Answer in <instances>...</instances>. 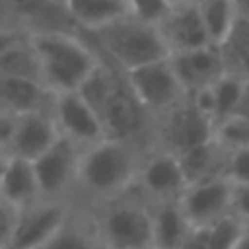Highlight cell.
Returning a JSON list of instances; mask_svg holds the SVG:
<instances>
[{
	"mask_svg": "<svg viewBox=\"0 0 249 249\" xmlns=\"http://www.w3.org/2000/svg\"><path fill=\"white\" fill-rule=\"evenodd\" d=\"M151 146L153 144L105 138L99 144L83 149L77 201L96 206L136 188L142 160Z\"/></svg>",
	"mask_w": 249,
	"mask_h": 249,
	"instance_id": "1",
	"label": "cell"
},
{
	"mask_svg": "<svg viewBox=\"0 0 249 249\" xmlns=\"http://www.w3.org/2000/svg\"><path fill=\"white\" fill-rule=\"evenodd\" d=\"M42 83L53 94L79 92L103 57L81 31H31Z\"/></svg>",
	"mask_w": 249,
	"mask_h": 249,
	"instance_id": "2",
	"label": "cell"
},
{
	"mask_svg": "<svg viewBox=\"0 0 249 249\" xmlns=\"http://www.w3.org/2000/svg\"><path fill=\"white\" fill-rule=\"evenodd\" d=\"M83 35L90 39L103 59H107L123 72L171 57L158 26L133 16L121 18L101 31Z\"/></svg>",
	"mask_w": 249,
	"mask_h": 249,
	"instance_id": "3",
	"label": "cell"
},
{
	"mask_svg": "<svg viewBox=\"0 0 249 249\" xmlns=\"http://www.w3.org/2000/svg\"><path fill=\"white\" fill-rule=\"evenodd\" d=\"M107 249H153L151 201L138 188L90 206Z\"/></svg>",
	"mask_w": 249,
	"mask_h": 249,
	"instance_id": "4",
	"label": "cell"
},
{
	"mask_svg": "<svg viewBox=\"0 0 249 249\" xmlns=\"http://www.w3.org/2000/svg\"><path fill=\"white\" fill-rule=\"evenodd\" d=\"M124 79H127L138 103L144 107V112L153 121L166 116L171 109H175L177 105L188 99L171 64V57L129 70V72H124Z\"/></svg>",
	"mask_w": 249,
	"mask_h": 249,
	"instance_id": "5",
	"label": "cell"
},
{
	"mask_svg": "<svg viewBox=\"0 0 249 249\" xmlns=\"http://www.w3.org/2000/svg\"><path fill=\"white\" fill-rule=\"evenodd\" d=\"M216 124L193 103V99H186L166 116L158 118L153 127V144L179 155L199 144L214 140Z\"/></svg>",
	"mask_w": 249,
	"mask_h": 249,
	"instance_id": "6",
	"label": "cell"
},
{
	"mask_svg": "<svg viewBox=\"0 0 249 249\" xmlns=\"http://www.w3.org/2000/svg\"><path fill=\"white\" fill-rule=\"evenodd\" d=\"M83 149L61 136L35 160V173L44 199H77Z\"/></svg>",
	"mask_w": 249,
	"mask_h": 249,
	"instance_id": "7",
	"label": "cell"
},
{
	"mask_svg": "<svg viewBox=\"0 0 249 249\" xmlns=\"http://www.w3.org/2000/svg\"><path fill=\"white\" fill-rule=\"evenodd\" d=\"M74 199H39L37 203L20 212V221L11 241L0 247L42 249L53 241L57 232L70 219Z\"/></svg>",
	"mask_w": 249,
	"mask_h": 249,
	"instance_id": "8",
	"label": "cell"
},
{
	"mask_svg": "<svg viewBox=\"0 0 249 249\" xmlns=\"http://www.w3.org/2000/svg\"><path fill=\"white\" fill-rule=\"evenodd\" d=\"M188 186L190 184L184 173V166L179 162V155L155 144L146 151L136 188L151 203L179 201Z\"/></svg>",
	"mask_w": 249,
	"mask_h": 249,
	"instance_id": "9",
	"label": "cell"
},
{
	"mask_svg": "<svg viewBox=\"0 0 249 249\" xmlns=\"http://www.w3.org/2000/svg\"><path fill=\"white\" fill-rule=\"evenodd\" d=\"M51 112L61 136L68 138L70 142H74L81 149L99 144L101 140L107 138L101 114L79 92L55 94Z\"/></svg>",
	"mask_w": 249,
	"mask_h": 249,
	"instance_id": "10",
	"label": "cell"
},
{
	"mask_svg": "<svg viewBox=\"0 0 249 249\" xmlns=\"http://www.w3.org/2000/svg\"><path fill=\"white\" fill-rule=\"evenodd\" d=\"M195 232L234 214V184L228 177L197 181L186 188L179 199Z\"/></svg>",
	"mask_w": 249,
	"mask_h": 249,
	"instance_id": "11",
	"label": "cell"
},
{
	"mask_svg": "<svg viewBox=\"0 0 249 249\" xmlns=\"http://www.w3.org/2000/svg\"><path fill=\"white\" fill-rule=\"evenodd\" d=\"M158 31L171 57L212 46L197 4H175L158 24Z\"/></svg>",
	"mask_w": 249,
	"mask_h": 249,
	"instance_id": "12",
	"label": "cell"
},
{
	"mask_svg": "<svg viewBox=\"0 0 249 249\" xmlns=\"http://www.w3.org/2000/svg\"><path fill=\"white\" fill-rule=\"evenodd\" d=\"M61 138L57 123L53 118V112H35V114H24L18 116L16 131L7 146L2 149V158H24V160H35L44 155L57 140Z\"/></svg>",
	"mask_w": 249,
	"mask_h": 249,
	"instance_id": "13",
	"label": "cell"
},
{
	"mask_svg": "<svg viewBox=\"0 0 249 249\" xmlns=\"http://www.w3.org/2000/svg\"><path fill=\"white\" fill-rule=\"evenodd\" d=\"M247 79H249L247 74L228 70V72L216 83H212L210 88L190 94L193 103L216 124V131H219V127H223L225 123H230L232 118L238 116L243 96H245Z\"/></svg>",
	"mask_w": 249,
	"mask_h": 249,
	"instance_id": "14",
	"label": "cell"
},
{
	"mask_svg": "<svg viewBox=\"0 0 249 249\" xmlns=\"http://www.w3.org/2000/svg\"><path fill=\"white\" fill-rule=\"evenodd\" d=\"M171 64L188 96L210 88L212 83H216L230 70L228 55L219 46H206L193 53L173 55Z\"/></svg>",
	"mask_w": 249,
	"mask_h": 249,
	"instance_id": "15",
	"label": "cell"
},
{
	"mask_svg": "<svg viewBox=\"0 0 249 249\" xmlns=\"http://www.w3.org/2000/svg\"><path fill=\"white\" fill-rule=\"evenodd\" d=\"M42 197V188L37 181L35 164L24 158H2L0 173V201L16 206L20 210L37 203Z\"/></svg>",
	"mask_w": 249,
	"mask_h": 249,
	"instance_id": "16",
	"label": "cell"
},
{
	"mask_svg": "<svg viewBox=\"0 0 249 249\" xmlns=\"http://www.w3.org/2000/svg\"><path fill=\"white\" fill-rule=\"evenodd\" d=\"M53 94L42 81L22 77H0V112L24 116L53 107Z\"/></svg>",
	"mask_w": 249,
	"mask_h": 249,
	"instance_id": "17",
	"label": "cell"
},
{
	"mask_svg": "<svg viewBox=\"0 0 249 249\" xmlns=\"http://www.w3.org/2000/svg\"><path fill=\"white\" fill-rule=\"evenodd\" d=\"M153 212V249H186L195 230L179 201L151 203Z\"/></svg>",
	"mask_w": 249,
	"mask_h": 249,
	"instance_id": "18",
	"label": "cell"
},
{
	"mask_svg": "<svg viewBox=\"0 0 249 249\" xmlns=\"http://www.w3.org/2000/svg\"><path fill=\"white\" fill-rule=\"evenodd\" d=\"M42 249H107L90 206L74 199V208L64 228L53 236V241Z\"/></svg>",
	"mask_w": 249,
	"mask_h": 249,
	"instance_id": "19",
	"label": "cell"
},
{
	"mask_svg": "<svg viewBox=\"0 0 249 249\" xmlns=\"http://www.w3.org/2000/svg\"><path fill=\"white\" fill-rule=\"evenodd\" d=\"M72 26L81 33H94L129 16L124 0H64Z\"/></svg>",
	"mask_w": 249,
	"mask_h": 249,
	"instance_id": "20",
	"label": "cell"
},
{
	"mask_svg": "<svg viewBox=\"0 0 249 249\" xmlns=\"http://www.w3.org/2000/svg\"><path fill=\"white\" fill-rule=\"evenodd\" d=\"M179 162H181V166H184L186 177H188V184L225 177L228 146H223L214 138V140L206 142V144H199V146H195V149L179 153Z\"/></svg>",
	"mask_w": 249,
	"mask_h": 249,
	"instance_id": "21",
	"label": "cell"
},
{
	"mask_svg": "<svg viewBox=\"0 0 249 249\" xmlns=\"http://www.w3.org/2000/svg\"><path fill=\"white\" fill-rule=\"evenodd\" d=\"M197 7L208 35H210L212 46L225 48L241 26V13H238L236 0H199Z\"/></svg>",
	"mask_w": 249,
	"mask_h": 249,
	"instance_id": "22",
	"label": "cell"
},
{
	"mask_svg": "<svg viewBox=\"0 0 249 249\" xmlns=\"http://www.w3.org/2000/svg\"><path fill=\"white\" fill-rule=\"evenodd\" d=\"M245 225V221H241L236 214H230L212 223L210 228L199 230V232H195L199 249H234Z\"/></svg>",
	"mask_w": 249,
	"mask_h": 249,
	"instance_id": "23",
	"label": "cell"
},
{
	"mask_svg": "<svg viewBox=\"0 0 249 249\" xmlns=\"http://www.w3.org/2000/svg\"><path fill=\"white\" fill-rule=\"evenodd\" d=\"M124 2H127L129 16L138 18L142 22H149V24H155V26L173 9V4L168 0H124Z\"/></svg>",
	"mask_w": 249,
	"mask_h": 249,
	"instance_id": "24",
	"label": "cell"
},
{
	"mask_svg": "<svg viewBox=\"0 0 249 249\" xmlns=\"http://www.w3.org/2000/svg\"><path fill=\"white\" fill-rule=\"evenodd\" d=\"M216 140L228 149H238V146H249V121L247 118H232L219 127Z\"/></svg>",
	"mask_w": 249,
	"mask_h": 249,
	"instance_id": "25",
	"label": "cell"
},
{
	"mask_svg": "<svg viewBox=\"0 0 249 249\" xmlns=\"http://www.w3.org/2000/svg\"><path fill=\"white\" fill-rule=\"evenodd\" d=\"M225 177L232 184H249V146L228 149Z\"/></svg>",
	"mask_w": 249,
	"mask_h": 249,
	"instance_id": "26",
	"label": "cell"
},
{
	"mask_svg": "<svg viewBox=\"0 0 249 249\" xmlns=\"http://www.w3.org/2000/svg\"><path fill=\"white\" fill-rule=\"evenodd\" d=\"M234 214L249 225V184H234Z\"/></svg>",
	"mask_w": 249,
	"mask_h": 249,
	"instance_id": "27",
	"label": "cell"
},
{
	"mask_svg": "<svg viewBox=\"0 0 249 249\" xmlns=\"http://www.w3.org/2000/svg\"><path fill=\"white\" fill-rule=\"evenodd\" d=\"M236 118H247V121H249V79H247L245 96H243V103H241V109H238V116Z\"/></svg>",
	"mask_w": 249,
	"mask_h": 249,
	"instance_id": "28",
	"label": "cell"
},
{
	"mask_svg": "<svg viewBox=\"0 0 249 249\" xmlns=\"http://www.w3.org/2000/svg\"><path fill=\"white\" fill-rule=\"evenodd\" d=\"M238 13H241V22L249 26V0H236Z\"/></svg>",
	"mask_w": 249,
	"mask_h": 249,
	"instance_id": "29",
	"label": "cell"
},
{
	"mask_svg": "<svg viewBox=\"0 0 249 249\" xmlns=\"http://www.w3.org/2000/svg\"><path fill=\"white\" fill-rule=\"evenodd\" d=\"M234 249H249V225H245V230H243L241 238H238V243L234 245Z\"/></svg>",
	"mask_w": 249,
	"mask_h": 249,
	"instance_id": "30",
	"label": "cell"
},
{
	"mask_svg": "<svg viewBox=\"0 0 249 249\" xmlns=\"http://www.w3.org/2000/svg\"><path fill=\"white\" fill-rule=\"evenodd\" d=\"M168 2L175 7V4H197L199 0H168Z\"/></svg>",
	"mask_w": 249,
	"mask_h": 249,
	"instance_id": "31",
	"label": "cell"
},
{
	"mask_svg": "<svg viewBox=\"0 0 249 249\" xmlns=\"http://www.w3.org/2000/svg\"><path fill=\"white\" fill-rule=\"evenodd\" d=\"M0 249H18V247H0Z\"/></svg>",
	"mask_w": 249,
	"mask_h": 249,
	"instance_id": "32",
	"label": "cell"
}]
</instances>
